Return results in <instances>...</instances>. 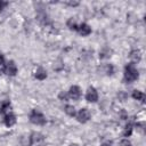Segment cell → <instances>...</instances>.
<instances>
[{"label": "cell", "mask_w": 146, "mask_h": 146, "mask_svg": "<svg viewBox=\"0 0 146 146\" xmlns=\"http://www.w3.org/2000/svg\"><path fill=\"white\" fill-rule=\"evenodd\" d=\"M132 97H133L135 99L141 102V103L145 102V95H144V92H141V91H139V90H135V91L132 92Z\"/></svg>", "instance_id": "obj_12"}, {"label": "cell", "mask_w": 146, "mask_h": 146, "mask_svg": "<svg viewBox=\"0 0 146 146\" xmlns=\"http://www.w3.org/2000/svg\"><path fill=\"white\" fill-rule=\"evenodd\" d=\"M9 108H10V104H9V102L1 103V106H0V113H5V112H7Z\"/></svg>", "instance_id": "obj_17"}, {"label": "cell", "mask_w": 146, "mask_h": 146, "mask_svg": "<svg viewBox=\"0 0 146 146\" xmlns=\"http://www.w3.org/2000/svg\"><path fill=\"white\" fill-rule=\"evenodd\" d=\"M110 54H111V50H110V49H104L103 51L99 52V57H100V58H107V57L111 56Z\"/></svg>", "instance_id": "obj_18"}, {"label": "cell", "mask_w": 146, "mask_h": 146, "mask_svg": "<svg viewBox=\"0 0 146 146\" xmlns=\"http://www.w3.org/2000/svg\"><path fill=\"white\" fill-rule=\"evenodd\" d=\"M76 119H78L79 122L86 123L90 119V112H89V110L88 108H81L78 112V114H76Z\"/></svg>", "instance_id": "obj_3"}, {"label": "cell", "mask_w": 146, "mask_h": 146, "mask_svg": "<svg viewBox=\"0 0 146 146\" xmlns=\"http://www.w3.org/2000/svg\"><path fill=\"white\" fill-rule=\"evenodd\" d=\"M104 71H105V73H106L107 75H111V74H113V72H114V67H113L112 64H106V65L104 66Z\"/></svg>", "instance_id": "obj_15"}, {"label": "cell", "mask_w": 146, "mask_h": 146, "mask_svg": "<svg viewBox=\"0 0 146 146\" xmlns=\"http://www.w3.org/2000/svg\"><path fill=\"white\" fill-rule=\"evenodd\" d=\"M67 26L71 29V30H78V24H76V22L73 19V18H70L68 21H67Z\"/></svg>", "instance_id": "obj_14"}, {"label": "cell", "mask_w": 146, "mask_h": 146, "mask_svg": "<svg viewBox=\"0 0 146 146\" xmlns=\"http://www.w3.org/2000/svg\"><path fill=\"white\" fill-rule=\"evenodd\" d=\"M35 78H36L38 80H44V79L47 78V72H46V70L42 68V67H39V68L35 71Z\"/></svg>", "instance_id": "obj_11"}, {"label": "cell", "mask_w": 146, "mask_h": 146, "mask_svg": "<svg viewBox=\"0 0 146 146\" xmlns=\"http://www.w3.org/2000/svg\"><path fill=\"white\" fill-rule=\"evenodd\" d=\"M30 121L32 123H34V124L42 125V124L46 123V117H44V115L41 112H39L36 110H33L31 112V114H30Z\"/></svg>", "instance_id": "obj_2"}, {"label": "cell", "mask_w": 146, "mask_h": 146, "mask_svg": "<svg viewBox=\"0 0 146 146\" xmlns=\"http://www.w3.org/2000/svg\"><path fill=\"white\" fill-rule=\"evenodd\" d=\"M129 57H130V59H131L132 62L137 63V62H139V60H140V58H141V55H140V51H139V50L135 49V50H132V51L130 52Z\"/></svg>", "instance_id": "obj_10"}, {"label": "cell", "mask_w": 146, "mask_h": 146, "mask_svg": "<svg viewBox=\"0 0 146 146\" xmlns=\"http://www.w3.org/2000/svg\"><path fill=\"white\" fill-rule=\"evenodd\" d=\"M67 5H70V6H78L79 5V2H66Z\"/></svg>", "instance_id": "obj_22"}, {"label": "cell", "mask_w": 146, "mask_h": 146, "mask_svg": "<svg viewBox=\"0 0 146 146\" xmlns=\"http://www.w3.org/2000/svg\"><path fill=\"white\" fill-rule=\"evenodd\" d=\"M81 35H83V36H86V35H89L90 33H91V29H90V26L88 25V24H86V23H82V24H80L79 26H78V30H76Z\"/></svg>", "instance_id": "obj_7"}, {"label": "cell", "mask_w": 146, "mask_h": 146, "mask_svg": "<svg viewBox=\"0 0 146 146\" xmlns=\"http://www.w3.org/2000/svg\"><path fill=\"white\" fill-rule=\"evenodd\" d=\"M7 5H8V2H6V1H0V11H1Z\"/></svg>", "instance_id": "obj_21"}, {"label": "cell", "mask_w": 146, "mask_h": 146, "mask_svg": "<svg viewBox=\"0 0 146 146\" xmlns=\"http://www.w3.org/2000/svg\"><path fill=\"white\" fill-rule=\"evenodd\" d=\"M58 97H59V99H62V100H67L68 95H67V94H65L64 91H62V92L58 95Z\"/></svg>", "instance_id": "obj_19"}, {"label": "cell", "mask_w": 146, "mask_h": 146, "mask_svg": "<svg viewBox=\"0 0 146 146\" xmlns=\"http://www.w3.org/2000/svg\"><path fill=\"white\" fill-rule=\"evenodd\" d=\"M131 131H132V124H131V123H129V124H127V125H125V128H124L123 136L129 137V136L131 135Z\"/></svg>", "instance_id": "obj_16"}, {"label": "cell", "mask_w": 146, "mask_h": 146, "mask_svg": "<svg viewBox=\"0 0 146 146\" xmlns=\"http://www.w3.org/2000/svg\"><path fill=\"white\" fill-rule=\"evenodd\" d=\"M120 145L121 146H131V143L128 139H123V140L120 141Z\"/></svg>", "instance_id": "obj_20"}, {"label": "cell", "mask_w": 146, "mask_h": 146, "mask_svg": "<svg viewBox=\"0 0 146 146\" xmlns=\"http://www.w3.org/2000/svg\"><path fill=\"white\" fill-rule=\"evenodd\" d=\"M3 62H5V59H3V56H2V55H0V66L3 64Z\"/></svg>", "instance_id": "obj_23"}, {"label": "cell", "mask_w": 146, "mask_h": 146, "mask_svg": "<svg viewBox=\"0 0 146 146\" xmlns=\"http://www.w3.org/2000/svg\"><path fill=\"white\" fill-rule=\"evenodd\" d=\"M3 122L7 127H11L16 123V116L13 114V113H7L5 115V119H3Z\"/></svg>", "instance_id": "obj_8"}, {"label": "cell", "mask_w": 146, "mask_h": 146, "mask_svg": "<svg viewBox=\"0 0 146 146\" xmlns=\"http://www.w3.org/2000/svg\"><path fill=\"white\" fill-rule=\"evenodd\" d=\"M100 146H112V144H111V143H104V144L100 145Z\"/></svg>", "instance_id": "obj_24"}, {"label": "cell", "mask_w": 146, "mask_h": 146, "mask_svg": "<svg viewBox=\"0 0 146 146\" xmlns=\"http://www.w3.org/2000/svg\"><path fill=\"white\" fill-rule=\"evenodd\" d=\"M138 78V71L133 63H129L124 68V81L133 82Z\"/></svg>", "instance_id": "obj_1"}, {"label": "cell", "mask_w": 146, "mask_h": 146, "mask_svg": "<svg viewBox=\"0 0 146 146\" xmlns=\"http://www.w3.org/2000/svg\"><path fill=\"white\" fill-rule=\"evenodd\" d=\"M70 146H78L76 144H72V145H70Z\"/></svg>", "instance_id": "obj_25"}, {"label": "cell", "mask_w": 146, "mask_h": 146, "mask_svg": "<svg viewBox=\"0 0 146 146\" xmlns=\"http://www.w3.org/2000/svg\"><path fill=\"white\" fill-rule=\"evenodd\" d=\"M3 72H5L7 75L14 76V75L17 73V66H16V64H15L13 60L8 62V63L6 64V66H5V68H3Z\"/></svg>", "instance_id": "obj_4"}, {"label": "cell", "mask_w": 146, "mask_h": 146, "mask_svg": "<svg viewBox=\"0 0 146 146\" xmlns=\"http://www.w3.org/2000/svg\"><path fill=\"white\" fill-rule=\"evenodd\" d=\"M81 95H82L81 89H80V87H78V86H72V87L70 88V90H68V97H71V98L74 99V100H78V99L81 97Z\"/></svg>", "instance_id": "obj_6"}, {"label": "cell", "mask_w": 146, "mask_h": 146, "mask_svg": "<svg viewBox=\"0 0 146 146\" xmlns=\"http://www.w3.org/2000/svg\"><path fill=\"white\" fill-rule=\"evenodd\" d=\"M86 99L90 103H95L98 100V94H97V90L94 88V87H90L88 90H87V94H86Z\"/></svg>", "instance_id": "obj_5"}, {"label": "cell", "mask_w": 146, "mask_h": 146, "mask_svg": "<svg viewBox=\"0 0 146 146\" xmlns=\"http://www.w3.org/2000/svg\"><path fill=\"white\" fill-rule=\"evenodd\" d=\"M29 139H30V145H32V144H36L39 141H42L43 140V136L41 133H39V132H32L31 136L29 137Z\"/></svg>", "instance_id": "obj_9"}, {"label": "cell", "mask_w": 146, "mask_h": 146, "mask_svg": "<svg viewBox=\"0 0 146 146\" xmlns=\"http://www.w3.org/2000/svg\"><path fill=\"white\" fill-rule=\"evenodd\" d=\"M64 111H65V113L67 114V115H70V116H74L76 113H75V108H74V106H72V105H66L65 106V108H64Z\"/></svg>", "instance_id": "obj_13"}]
</instances>
